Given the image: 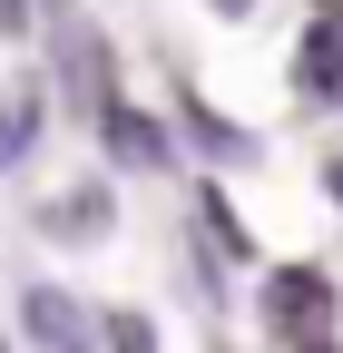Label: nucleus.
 Instances as JSON below:
<instances>
[{"label": "nucleus", "instance_id": "6", "mask_svg": "<svg viewBox=\"0 0 343 353\" xmlns=\"http://www.w3.org/2000/svg\"><path fill=\"white\" fill-rule=\"evenodd\" d=\"M98 343H118V353H157V324H147V314H108Z\"/></svg>", "mask_w": 343, "mask_h": 353}, {"label": "nucleus", "instance_id": "7", "mask_svg": "<svg viewBox=\"0 0 343 353\" xmlns=\"http://www.w3.org/2000/svg\"><path fill=\"white\" fill-rule=\"evenodd\" d=\"M187 118H196V148H206V157H245V138H236L226 118H206V108H187Z\"/></svg>", "mask_w": 343, "mask_h": 353}, {"label": "nucleus", "instance_id": "1", "mask_svg": "<svg viewBox=\"0 0 343 353\" xmlns=\"http://www.w3.org/2000/svg\"><path fill=\"white\" fill-rule=\"evenodd\" d=\"M20 334H30L39 353H98V324L69 304V285H30V294H20Z\"/></svg>", "mask_w": 343, "mask_h": 353}, {"label": "nucleus", "instance_id": "5", "mask_svg": "<svg viewBox=\"0 0 343 353\" xmlns=\"http://www.w3.org/2000/svg\"><path fill=\"white\" fill-rule=\"evenodd\" d=\"M30 138H39V99H10V108H0V167H10Z\"/></svg>", "mask_w": 343, "mask_h": 353}, {"label": "nucleus", "instance_id": "9", "mask_svg": "<svg viewBox=\"0 0 343 353\" xmlns=\"http://www.w3.org/2000/svg\"><path fill=\"white\" fill-rule=\"evenodd\" d=\"M0 353H10V334H0Z\"/></svg>", "mask_w": 343, "mask_h": 353}, {"label": "nucleus", "instance_id": "8", "mask_svg": "<svg viewBox=\"0 0 343 353\" xmlns=\"http://www.w3.org/2000/svg\"><path fill=\"white\" fill-rule=\"evenodd\" d=\"M333 196H343V157H333Z\"/></svg>", "mask_w": 343, "mask_h": 353}, {"label": "nucleus", "instance_id": "4", "mask_svg": "<svg viewBox=\"0 0 343 353\" xmlns=\"http://www.w3.org/2000/svg\"><path fill=\"white\" fill-rule=\"evenodd\" d=\"M275 314H284V324H314V314H324V285H314V275H275Z\"/></svg>", "mask_w": 343, "mask_h": 353}, {"label": "nucleus", "instance_id": "2", "mask_svg": "<svg viewBox=\"0 0 343 353\" xmlns=\"http://www.w3.org/2000/svg\"><path fill=\"white\" fill-rule=\"evenodd\" d=\"M98 128H108V148H118V167H167V138H157V128H147L138 108H108Z\"/></svg>", "mask_w": 343, "mask_h": 353}, {"label": "nucleus", "instance_id": "3", "mask_svg": "<svg viewBox=\"0 0 343 353\" xmlns=\"http://www.w3.org/2000/svg\"><path fill=\"white\" fill-rule=\"evenodd\" d=\"M98 226H108V196H98V187H79V196L50 206V236H69V245H79V236H98Z\"/></svg>", "mask_w": 343, "mask_h": 353}]
</instances>
